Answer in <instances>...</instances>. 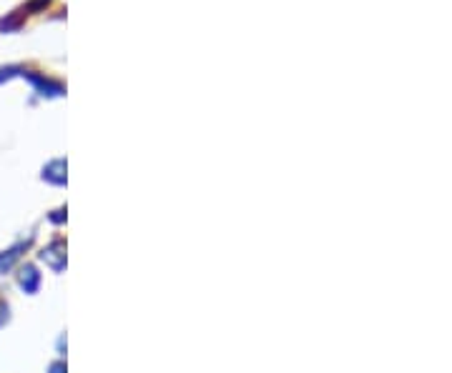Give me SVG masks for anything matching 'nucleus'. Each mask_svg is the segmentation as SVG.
I'll return each instance as SVG.
<instances>
[{
    "mask_svg": "<svg viewBox=\"0 0 452 373\" xmlns=\"http://www.w3.org/2000/svg\"><path fill=\"white\" fill-rule=\"evenodd\" d=\"M20 283L28 288H36V271H33V268H25L23 276H20Z\"/></svg>",
    "mask_w": 452,
    "mask_h": 373,
    "instance_id": "obj_1",
    "label": "nucleus"
},
{
    "mask_svg": "<svg viewBox=\"0 0 452 373\" xmlns=\"http://www.w3.org/2000/svg\"><path fill=\"white\" fill-rule=\"evenodd\" d=\"M6 321V308H3V303H0V324Z\"/></svg>",
    "mask_w": 452,
    "mask_h": 373,
    "instance_id": "obj_2",
    "label": "nucleus"
}]
</instances>
